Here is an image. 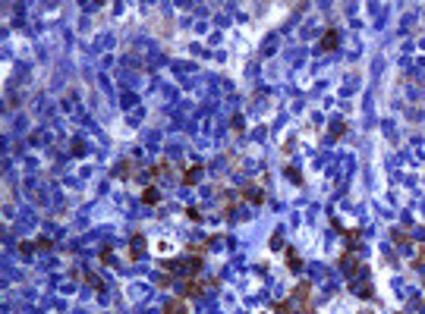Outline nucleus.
Instances as JSON below:
<instances>
[{
  "label": "nucleus",
  "instance_id": "1",
  "mask_svg": "<svg viewBox=\"0 0 425 314\" xmlns=\"http://www.w3.org/2000/svg\"><path fill=\"white\" fill-rule=\"evenodd\" d=\"M309 299H312V283L303 280L296 289L290 292V299H284V302L274 305V314H312Z\"/></svg>",
  "mask_w": 425,
  "mask_h": 314
},
{
  "label": "nucleus",
  "instance_id": "2",
  "mask_svg": "<svg viewBox=\"0 0 425 314\" xmlns=\"http://www.w3.org/2000/svg\"><path fill=\"white\" fill-rule=\"evenodd\" d=\"M340 270H343V273L349 276V280H353V276H359V273H362L365 267L359 264V258H356L353 251H343V254H340Z\"/></svg>",
  "mask_w": 425,
  "mask_h": 314
},
{
  "label": "nucleus",
  "instance_id": "3",
  "mask_svg": "<svg viewBox=\"0 0 425 314\" xmlns=\"http://www.w3.org/2000/svg\"><path fill=\"white\" fill-rule=\"evenodd\" d=\"M349 289H353V292L359 295V299H372L375 289H372V283H368V270L362 273V280H359V283H349Z\"/></svg>",
  "mask_w": 425,
  "mask_h": 314
},
{
  "label": "nucleus",
  "instance_id": "4",
  "mask_svg": "<svg viewBox=\"0 0 425 314\" xmlns=\"http://www.w3.org/2000/svg\"><path fill=\"white\" fill-rule=\"evenodd\" d=\"M205 292V283L198 280V276H189V280H183V295H189V299H195V295Z\"/></svg>",
  "mask_w": 425,
  "mask_h": 314
},
{
  "label": "nucleus",
  "instance_id": "5",
  "mask_svg": "<svg viewBox=\"0 0 425 314\" xmlns=\"http://www.w3.org/2000/svg\"><path fill=\"white\" fill-rule=\"evenodd\" d=\"M239 198L252 201V205H265V192H258L255 182H249V186H243V192H239Z\"/></svg>",
  "mask_w": 425,
  "mask_h": 314
},
{
  "label": "nucleus",
  "instance_id": "6",
  "mask_svg": "<svg viewBox=\"0 0 425 314\" xmlns=\"http://www.w3.org/2000/svg\"><path fill=\"white\" fill-rule=\"evenodd\" d=\"M164 314H189V302L186 299H167L164 302Z\"/></svg>",
  "mask_w": 425,
  "mask_h": 314
},
{
  "label": "nucleus",
  "instance_id": "7",
  "mask_svg": "<svg viewBox=\"0 0 425 314\" xmlns=\"http://www.w3.org/2000/svg\"><path fill=\"white\" fill-rule=\"evenodd\" d=\"M337 44H340V35H337V28H328L324 35H321V50H337Z\"/></svg>",
  "mask_w": 425,
  "mask_h": 314
},
{
  "label": "nucleus",
  "instance_id": "8",
  "mask_svg": "<svg viewBox=\"0 0 425 314\" xmlns=\"http://www.w3.org/2000/svg\"><path fill=\"white\" fill-rule=\"evenodd\" d=\"M284 254H287V270H290V273H299V267H303V261H299V254H296V248H293V245H287V248H284Z\"/></svg>",
  "mask_w": 425,
  "mask_h": 314
},
{
  "label": "nucleus",
  "instance_id": "9",
  "mask_svg": "<svg viewBox=\"0 0 425 314\" xmlns=\"http://www.w3.org/2000/svg\"><path fill=\"white\" fill-rule=\"evenodd\" d=\"M202 173H205V167H202V163H195V167H189L186 173H183V186H195V182L202 179Z\"/></svg>",
  "mask_w": 425,
  "mask_h": 314
},
{
  "label": "nucleus",
  "instance_id": "10",
  "mask_svg": "<svg viewBox=\"0 0 425 314\" xmlns=\"http://www.w3.org/2000/svg\"><path fill=\"white\" fill-rule=\"evenodd\" d=\"M142 245H145V236L136 233L133 236V245H129V261H139V258H142Z\"/></svg>",
  "mask_w": 425,
  "mask_h": 314
},
{
  "label": "nucleus",
  "instance_id": "11",
  "mask_svg": "<svg viewBox=\"0 0 425 314\" xmlns=\"http://www.w3.org/2000/svg\"><path fill=\"white\" fill-rule=\"evenodd\" d=\"M114 176L117 179H129V176H133V160H120L114 167Z\"/></svg>",
  "mask_w": 425,
  "mask_h": 314
},
{
  "label": "nucleus",
  "instance_id": "12",
  "mask_svg": "<svg viewBox=\"0 0 425 314\" xmlns=\"http://www.w3.org/2000/svg\"><path fill=\"white\" fill-rule=\"evenodd\" d=\"M142 201H145V205H158V201H161V192H158V186H145V192H142Z\"/></svg>",
  "mask_w": 425,
  "mask_h": 314
},
{
  "label": "nucleus",
  "instance_id": "13",
  "mask_svg": "<svg viewBox=\"0 0 425 314\" xmlns=\"http://www.w3.org/2000/svg\"><path fill=\"white\" fill-rule=\"evenodd\" d=\"M271 248H287V245H284V236H281V233H274V236H271Z\"/></svg>",
  "mask_w": 425,
  "mask_h": 314
},
{
  "label": "nucleus",
  "instance_id": "14",
  "mask_svg": "<svg viewBox=\"0 0 425 314\" xmlns=\"http://www.w3.org/2000/svg\"><path fill=\"white\" fill-rule=\"evenodd\" d=\"M287 176H290V179H293V182H303V176H299V173H296V170H293V167H287Z\"/></svg>",
  "mask_w": 425,
  "mask_h": 314
},
{
  "label": "nucleus",
  "instance_id": "15",
  "mask_svg": "<svg viewBox=\"0 0 425 314\" xmlns=\"http://www.w3.org/2000/svg\"><path fill=\"white\" fill-rule=\"evenodd\" d=\"M422 264H425V248H422Z\"/></svg>",
  "mask_w": 425,
  "mask_h": 314
},
{
  "label": "nucleus",
  "instance_id": "16",
  "mask_svg": "<svg viewBox=\"0 0 425 314\" xmlns=\"http://www.w3.org/2000/svg\"><path fill=\"white\" fill-rule=\"evenodd\" d=\"M365 314H368V311H365Z\"/></svg>",
  "mask_w": 425,
  "mask_h": 314
}]
</instances>
